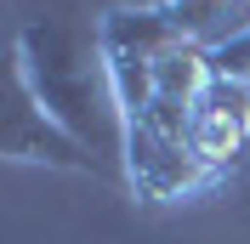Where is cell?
Returning a JSON list of instances; mask_svg holds the SVG:
<instances>
[{
  "label": "cell",
  "mask_w": 250,
  "mask_h": 244,
  "mask_svg": "<svg viewBox=\"0 0 250 244\" xmlns=\"http://www.w3.org/2000/svg\"><path fill=\"white\" fill-rule=\"evenodd\" d=\"M97 62L142 204H188L233 182L250 148V0L108 6Z\"/></svg>",
  "instance_id": "1"
}]
</instances>
